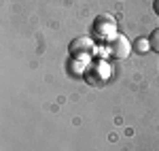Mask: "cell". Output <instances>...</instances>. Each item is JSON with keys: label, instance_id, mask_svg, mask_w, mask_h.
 <instances>
[{"label": "cell", "instance_id": "6da1fadb", "mask_svg": "<svg viewBox=\"0 0 159 151\" xmlns=\"http://www.w3.org/2000/svg\"><path fill=\"white\" fill-rule=\"evenodd\" d=\"M132 49H134L132 43L123 36V34H115L108 43V51H110V55H112L115 60H127V58L132 55Z\"/></svg>", "mask_w": 159, "mask_h": 151}, {"label": "cell", "instance_id": "7a4b0ae2", "mask_svg": "<svg viewBox=\"0 0 159 151\" xmlns=\"http://www.w3.org/2000/svg\"><path fill=\"white\" fill-rule=\"evenodd\" d=\"M91 51H93V43H91V38H87V36L74 38V43L70 45V53L72 55H89Z\"/></svg>", "mask_w": 159, "mask_h": 151}, {"label": "cell", "instance_id": "3957f363", "mask_svg": "<svg viewBox=\"0 0 159 151\" xmlns=\"http://www.w3.org/2000/svg\"><path fill=\"white\" fill-rule=\"evenodd\" d=\"M148 45H151V49L157 51L159 53V28H155L153 32H151V36H148Z\"/></svg>", "mask_w": 159, "mask_h": 151}, {"label": "cell", "instance_id": "277c9868", "mask_svg": "<svg viewBox=\"0 0 159 151\" xmlns=\"http://www.w3.org/2000/svg\"><path fill=\"white\" fill-rule=\"evenodd\" d=\"M134 47H136V51H148V49H151V45H148V38H138Z\"/></svg>", "mask_w": 159, "mask_h": 151}, {"label": "cell", "instance_id": "5b68a950", "mask_svg": "<svg viewBox=\"0 0 159 151\" xmlns=\"http://www.w3.org/2000/svg\"><path fill=\"white\" fill-rule=\"evenodd\" d=\"M153 9H155V15H159V0H153Z\"/></svg>", "mask_w": 159, "mask_h": 151}]
</instances>
